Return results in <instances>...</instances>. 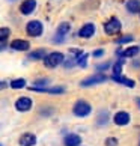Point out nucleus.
<instances>
[{
	"label": "nucleus",
	"mask_w": 140,
	"mask_h": 146,
	"mask_svg": "<svg viewBox=\"0 0 140 146\" xmlns=\"http://www.w3.org/2000/svg\"><path fill=\"white\" fill-rule=\"evenodd\" d=\"M44 65L47 68H56L59 66L60 63H63V60H65V57H63L62 53H59V51H54V53H50V54H47L44 59Z\"/></svg>",
	"instance_id": "1"
},
{
	"label": "nucleus",
	"mask_w": 140,
	"mask_h": 146,
	"mask_svg": "<svg viewBox=\"0 0 140 146\" xmlns=\"http://www.w3.org/2000/svg\"><path fill=\"white\" fill-rule=\"evenodd\" d=\"M74 115L75 116H78V117H84V116H88L90 111H92V107H90L88 102H84V101H78V102H75V106H74Z\"/></svg>",
	"instance_id": "2"
},
{
	"label": "nucleus",
	"mask_w": 140,
	"mask_h": 146,
	"mask_svg": "<svg viewBox=\"0 0 140 146\" xmlns=\"http://www.w3.org/2000/svg\"><path fill=\"white\" fill-rule=\"evenodd\" d=\"M44 30V26H42L41 21L33 20V21H29L27 26H26V32H27L29 36H39Z\"/></svg>",
	"instance_id": "3"
},
{
	"label": "nucleus",
	"mask_w": 140,
	"mask_h": 146,
	"mask_svg": "<svg viewBox=\"0 0 140 146\" xmlns=\"http://www.w3.org/2000/svg\"><path fill=\"white\" fill-rule=\"evenodd\" d=\"M121 23L117 18H111L110 21H107V23L104 24V32L107 35H116L121 32Z\"/></svg>",
	"instance_id": "4"
},
{
	"label": "nucleus",
	"mask_w": 140,
	"mask_h": 146,
	"mask_svg": "<svg viewBox=\"0 0 140 146\" xmlns=\"http://www.w3.org/2000/svg\"><path fill=\"white\" fill-rule=\"evenodd\" d=\"M107 80V77L104 74H95V75H90V77H88L86 80H83L82 84L83 88H88V86H92V84H98V83H104Z\"/></svg>",
	"instance_id": "5"
},
{
	"label": "nucleus",
	"mask_w": 140,
	"mask_h": 146,
	"mask_svg": "<svg viewBox=\"0 0 140 146\" xmlns=\"http://www.w3.org/2000/svg\"><path fill=\"white\" fill-rule=\"evenodd\" d=\"M15 109H17L18 111H27L32 109V100L27 98V96H23V98L17 100V102H15Z\"/></svg>",
	"instance_id": "6"
},
{
	"label": "nucleus",
	"mask_w": 140,
	"mask_h": 146,
	"mask_svg": "<svg viewBox=\"0 0 140 146\" xmlns=\"http://www.w3.org/2000/svg\"><path fill=\"white\" fill-rule=\"evenodd\" d=\"M35 8H36V0H24L20 6V11L23 15H29L35 11Z\"/></svg>",
	"instance_id": "7"
},
{
	"label": "nucleus",
	"mask_w": 140,
	"mask_h": 146,
	"mask_svg": "<svg viewBox=\"0 0 140 146\" xmlns=\"http://www.w3.org/2000/svg\"><path fill=\"white\" fill-rule=\"evenodd\" d=\"M29 47H30V44L24 39H14L11 42V48H12V50H17V51H27Z\"/></svg>",
	"instance_id": "8"
},
{
	"label": "nucleus",
	"mask_w": 140,
	"mask_h": 146,
	"mask_svg": "<svg viewBox=\"0 0 140 146\" xmlns=\"http://www.w3.org/2000/svg\"><path fill=\"white\" fill-rule=\"evenodd\" d=\"M113 121H115L116 125H127V123H130V115H128L127 111H117L115 117H113Z\"/></svg>",
	"instance_id": "9"
},
{
	"label": "nucleus",
	"mask_w": 140,
	"mask_h": 146,
	"mask_svg": "<svg viewBox=\"0 0 140 146\" xmlns=\"http://www.w3.org/2000/svg\"><path fill=\"white\" fill-rule=\"evenodd\" d=\"M95 33V26L92 23H88V24H84L82 29H80L78 32V35L82 36V38H90Z\"/></svg>",
	"instance_id": "10"
},
{
	"label": "nucleus",
	"mask_w": 140,
	"mask_h": 146,
	"mask_svg": "<svg viewBox=\"0 0 140 146\" xmlns=\"http://www.w3.org/2000/svg\"><path fill=\"white\" fill-rule=\"evenodd\" d=\"M36 143V137L30 133H26L20 137V145L21 146H33Z\"/></svg>",
	"instance_id": "11"
},
{
	"label": "nucleus",
	"mask_w": 140,
	"mask_h": 146,
	"mask_svg": "<svg viewBox=\"0 0 140 146\" xmlns=\"http://www.w3.org/2000/svg\"><path fill=\"white\" fill-rule=\"evenodd\" d=\"M69 29H71L69 23H60V24H59V27H57V36H59V38H54V41L60 42V41H62V38L69 32Z\"/></svg>",
	"instance_id": "12"
},
{
	"label": "nucleus",
	"mask_w": 140,
	"mask_h": 146,
	"mask_svg": "<svg viewBox=\"0 0 140 146\" xmlns=\"http://www.w3.org/2000/svg\"><path fill=\"white\" fill-rule=\"evenodd\" d=\"M63 143H65V146H78L82 143V139L77 134H68L65 140H63Z\"/></svg>",
	"instance_id": "13"
},
{
	"label": "nucleus",
	"mask_w": 140,
	"mask_h": 146,
	"mask_svg": "<svg viewBox=\"0 0 140 146\" xmlns=\"http://www.w3.org/2000/svg\"><path fill=\"white\" fill-rule=\"evenodd\" d=\"M139 51H140V48H139V47H128L125 51L117 50L116 53H117V54H119L121 57H134V56H137V54H139Z\"/></svg>",
	"instance_id": "14"
},
{
	"label": "nucleus",
	"mask_w": 140,
	"mask_h": 146,
	"mask_svg": "<svg viewBox=\"0 0 140 146\" xmlns=\"http://www.w3.org/2000/svg\"><path fill=\"white\" fill-rule=\"evenodd\" d=\"M127 9L130 11L131 14H139L140 12V0H128Z\"/></svg>",
	"instance_id": "15"
},
{
	"label": "nucleus",
	"mask_w": 140,
	"mask_h": 146,
	"mask_svg": "<svg viewBox=\"0 0 140 146\" xmlns=\"http://www.w3.org/2000/svg\"><path fill=\"white\" fill-rule=\"evenodd\" d=\"M47 54H45V50L44 48H41V50H35V51H32L29 53V59L30 60H41V59H44Z\"/></svg>",
	"instance_id": "16"
},
{
	"label": "nucleus",
	"mask_w": 140,
	"mask_h": 146,
	"mask_svg": "<svg viewBox=\"0 0 140 146\" xmlns=\"http://www.w3.org/2000/svg\"><path fill=\"white\" fill-rule=\"evenodd\" d=\"M30 90H35V92H48V94H62L63 88H51V89H45V88H30Z\"/></svg>",
	"instance_id": "17"
},
{
	"label": "nucleus",
	"mask_w": 140,
	"mask_h": 146,
	"mask_svg": "<svg viewBox=\"0 0 140 146\" xmlns=\"http://www.w3.org/2000/svg\"><path fill=\"white\" fill-rule=\"evenodd\" d=\"M113 80L128 86V88H134V80H131V78H125V77H121V75H113Z\"/></svg>",
	"instance_id": "18"
},
{
	"label": "nucleus",
	"mask_w": 140,
	"mask_h": 146,
	"mask_svg": "<svg viewBox=\"0 0 140 146\" xmlns=\"http://www.w3.org/2000/svg\"><path fill=\"white\" fill-rule=\"evenodd\" d=\"M24 86H26L24 78H17V80H12V82H11V88L12 89H23Z\"/></svg>",
	"instance_id": "19"
},
{
	"label": "nucleus",
	"mask_w": 140,
	"mask_h": 146,
	"mask_svg": "<svg viewBox=\"0 0 140 146\" xmlns=\"http://www.w3.org/2000/svg\"><path fill=\"white\" fill-rule=\"evenodd\" d=\"M123 59H119L116 63H115V66H113V75H121L122 72V65H123Z\"/></svg>",
	"instance_id": "20"
},
{
	"label": "nucleus",
	"mask_w": 140,
	"mask_h": 146,
	"mask_svg": "<svg viewBox=\"0 0 140 146\" xmlns=\"http://www.w3.org/2000/svg\"><path fill=\"white\" fill-rule=\"evenodd\" d=\"M9 35H11V30L8 27H2L0 29V42H5L9 38Z\"/></svg>",
	"instance_id": "21"
},
{
	"label": "nucleus",
	"mask_w": 140,
	"mask_h": 146,
	"mask_svg": "<svg viewBox=\"0 0 140 146\" xmlns=\"http://www.w3.org/2000/svg\"><path fill=\"white\" fill-rule=\"evenodd\" d=\"M75 59H77V60H75V63H77V65H80L82 68L86 66V59H88V54H83V53H82V54H80L78 57H75Z\"/></svg>",
	"instance_id": "22"
},
{
	"label": "nucleus",
	"mask_w": 140,
	"mask_h": 146,
	"mask_svg": "<svg viewBox=\"0 0 140 146\" xmlns=\"http://www.w3.org/2000/svg\"><path fill=\"white\" fill-rule=\"evenodd\" d=\"M105 146H117V139L109 137V139L105 140Z\"/></svg>",
	"instance_id": "23"
},
{
	"label": "nucleus",
	"mask_w": 140,
	"mask_h": 146,
	"mask_svg": "<svg viewBox=\"0 0 140 146\" xmlns=\"http://www.w3.org/2000/svg\"><path fill=\"white\" fill-rule=\"evenodd\" d=\"M131 41H133V36L127 35V36H122V38H119V39H117V44H123V42H131Z\"/></svg>",
	"instance_id": "24"
},
{
	"label": "nucleus",
	"mask_w": 140,
	"mask_h": 146,
	"mask_svg": "<svg viewBox=\"0 0 140 146\" xmlns=\"http://www.w3.org/2000/svg\"><path fill=\"white\" fill-rule=\"evenodd\" d=\"M110 66V63L109 62H105V63H100V65H96V69H98V71H103V69H107Z\"/></svg>",
	"instance_id": "25"
},
{
	"label": "nucleus",
	"mask_w": 140,
	"mask_h": 146,
	"mask_svg": "<svg viewBox=\"0 0 140 146\" xmlns=\"http://www.w3.org/2000/svg\"><path fill=\"white\" fill-rule=\"evenodd\" d=\"M47 83H48L47 78H44V80H36V82H35L36 86H44V84H47Z\"/></svg>",
	"instance_id": "26"
},
{
	"label": "nucleus",
	"mask_w": 140,
	"mask_h": 146,
	"mask_svg": "<svg viewBox=\"0 0 140 146\" xmlns=\"http://www.w3.org/2000/svg\"><path fill=\"white\" fill-rule=\"evenodd\" d=\"M103 54H104L103 50H96V51H94V56H95V57H100V56H103Z\"/></svg>",
	"instance_id": "27"
},
{
	"label": "nucleus",
	"mask_w": 140,
	"mask_h": 146,
	"mask_svg": "<svg viewBox=\"0 0 140 146\" xmlns=\"http://www.w3.org/2000/svg\"><path fill=\"white\" fill-rule=\"evenodd\" d=\"M6 83H5V82H0V89H5V88H6Z\"/></svg>",
	"instance_id": "28"
},
{
	"label": "nucleus",
	"mask_w": 140,
	"mask_h": 146,
	"mask_svg": "<svg viewBox=\"0 0 140 146\" xmlns=\"http://www.w3.org/2000/svg\"><path fill=\"white\" fill-rule=\"evenodd\" d=\"M5 48V42H0V50H3Z\"/></svg>",
	"instance_id": "29"
},
{
	"label": "nucleus",
	"mask_w": 140,
	"mask_h": 146,
	"mask_svg": "<svg viewBox=\"0 0 140 146\" xmlns=\"http://www.w3.org/2000/svg\"><path fill=\"white\" fill-rule=\"evenodd\" d=\"M137 104L140 106V98H137Z\"/></svg>",
	"instance_id": "30"
},
{
	"label": "nucleus",
	"mask_w": 140,
	"mask_h": 146,
	"mask_svg": "<svg viewBox=\"0 0 140 146\" xmlns=\"http://www.w3.org/2000/svg\"><path fill=\"white\" fill-rule=\"evenodd\" d=\"M139 146H140V143H139Z\"/></svg>",
	"instance_id": "31"
},
{
	"label": "nucleus",
	"mask_w": 140,
	"mask_h": 146,
	"mask_svg": "<svg viewBox=\"0 0 140 146\" xmlns=\"http://www.w3.org/2000/svg\"><path fill=\"white\" fill-rule=\"evenodd\" d=\"M0 146H2V145H0Z\"/></svg>",
	"instance_id": "32"
}]
</instances>
